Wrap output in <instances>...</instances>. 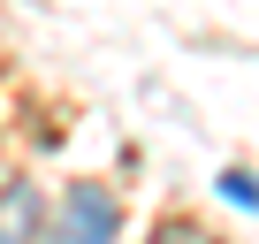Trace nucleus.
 Masks as SVG:
<instances>
[{"instance_id":"f257e3e1","label":"nucleus","mask_w":259,"mask_h":244,"mask_svg":"<svg viewBox=\"0 0 259 244\" xmlns=\"http://www.w3.org/2000/svg\"><path fill=\"white\" fill-rule=\"evenodd\" d=\"M114 229H122L114 191H99V183H69V191H61V206H54V244H114Z\"/></svg>"},{"instance_id":"f03ea898","label":"nucleus","mask_w":259,"mask_h":244,"mask_svg":"<svg viewBox=\"0 0 259 244\" xmlns=\"http://www.w3.org/2000/svg\"><path fill=\"white\" fill-rule=\"evenodd\" d=\"M38 236H46L38 183H0V244H38Z\"/></svg>"},{"instance_id":"7ed1b4c3","label":"nucleus","mask_w":259,"mask_h":244,"mask_svg":"<svg viewBox=\"0 0 259 244\" xmlns=\"http://www.w3.org/2000/svg\"><path fill=\"white\" fill-rule=\"evenodd\" d=\"M221 198H229V206H244V214H259V183H251L244 168H229V176H221Z\"/></svg>"},{"instance_id":"20e7f679","label":"nucleus","mask_w":259,"mask_h":244,"mask_svg":"<svg viewBox=\"0 0 259 244\" xmlns=\"http://www.w3.org/2000/svg\"><path fill=\"white\" fill-rule=\"evenodd\" d=\"M153 244H176V229H168V236H153Z\"/></svg>"}]
</instances>
